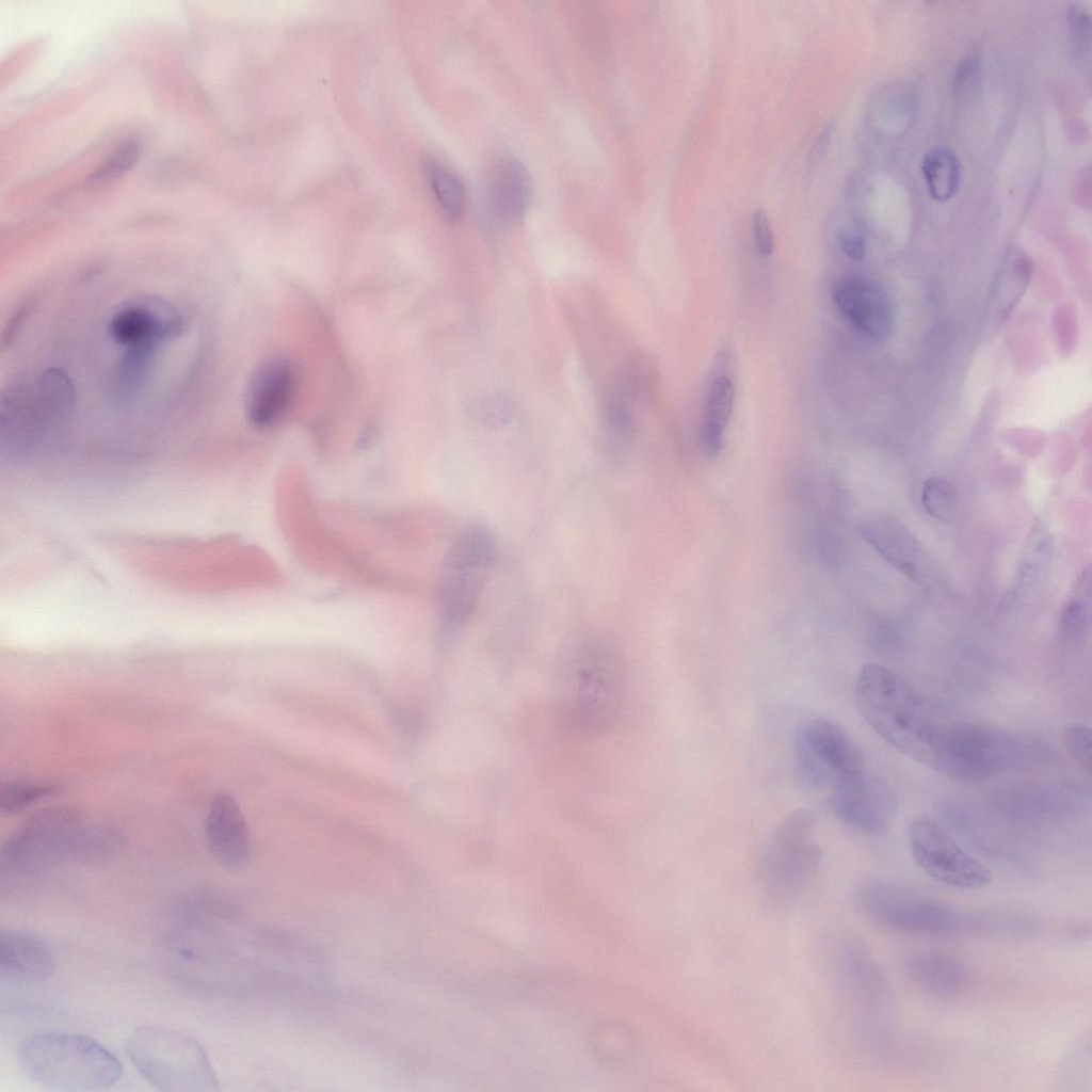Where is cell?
<instances>
[{
	"mask_svg": "<svg viewBox=\"0 0 1092 1092\" xmlns=\"http://www.w3.org/2000/svg\"><path fill=\"white\" fill-rule=\"evenodd\" d=\"M555 703L566 725L587 735L611 729L623 710L626 667L614 639L580 628L560 645L553 667Z\"/></svg>",
	"mask_w": 1092,
	"mask_h": 1092,
	"instance_id": "cell-1",
	"label": "cell"
},
{
	"mask_svg": "<svg viewBox=\"0 0 1092 1092\" xmlns=\"http://www.w3.org/2000/svg\"><path fill=\"white\" fill-rule=\"evenodd\" d=\"M858 911L876 925L930 937L986 935L1011 937L1013 911H969L918 890L883 881H867L854 894Z\"/></svg>",
	"mask_w": 1092,
	"mask_h": 1092,
	"instance_id": "cell-2",
	"label": "cell"
},
{
	"mask_svg": "<svg viewBox=\"0 0 1092 1092\" xmlns=\"http://www.w3.org/2000/svg\"><path fill=\"white\" fill-rule=\"evenodd\" d=\"M103 862V842L94 823L73 807L57 806L31 815L3 842L1 879H31L65 864Z\"/></svg>",
	"mask_w": 1092,
	"mask_h": 1092,
	"instance_id": "cell-3",
	"label": "cell"
},
{
	"mask_svg": "<svg viewBox=\"0 0 1092 1092\" xmlns=\"http://www.w3.org/2000/svg\"><path fill=\"white\" fill-rule=\"evenodd\" d=\"M854 698L863 719L882 739L930 767L943 722L905 679L885 665L866 663L856 678Z\"/></svg>",
	"mask_w": 1092,
	"mask_h": 1092,
	"instance_id": "cell-4",
	"label": "cell"
},
{
	"mask_svg": "<svg viewBox=\"0 0 1092 1092\" xmlns=\"http://www.w3.org/2000/svg\"><path fill=\"white\" fill-rule=\"evenodd\" d=\"M1041 739L974 722L943 723L930 768L962 782H981L1044 761Z\"/></svg>",
	"mask_w": 1092,
	"mask_h": 1092,
	"instance_id": "cell-5",
	"label": "cell"
},
{
	"mask_svg": "<svg viewBox=\"0 0 1092 1092\" xmlns=\"http://www.w3.org/2000/svg\"><path fill=\"white\" fill-rule=\"evenodd\" d=\"M22 1073L50 1091L91 1092L115 1085L123 1075L118 1058L96 1040L80 1033L45 1031L17 1046Z\"/></svg>",
	"mask_w": 1092,
	"mask_h": 1092,
	"instance_id": "cell-6",
	"label": "cell"
},
{
	"mask_svg": "<svg viewBox=\"0 0 1092 1092\" xmlns=\"http://www.w3.org/2000/svg\"><path fill=\"white\" fill-rule=\"evenodd\" d=\"M74 386L65 372L46 368L12 384L1 398V438L10 450L30 451L70 420Z\"/></svg>",
	"mask_w": 1092,
	"mask_h": 1092,
	"instance_id": "cell-7",
	"label": "cell"
},
{
	"mask_svg": "<svg viewBox=\"0 0 1092 1092\" xmlns=\"http://www.w3.org/2000/svg\"><path fill=\"white\" fill-rule=\"evenodd\" d=\"M124 1050L138 1072L162 1092H212L219 1080L210 1058L194 1037L159 1026H142Z\"/></svg>",
	"mask_w": 1092,
	"mask_h": 1092,
	"instance_id": "cell-8",
	"label": "cell"
},
{
	"mask_svg": "<svg viewBox=\"0 0 1092 1092\" xmlns=\"http://www.w3.org/2000/svg\"><path fill=\"white\" fill-rule=\"evenodd\" d=\"M816 818L806 808L788 814L773 830L759 861V881L773 905L794 904L812 886L822 864Z\"/></svg>",
	"mask_w": 1092,
	"mask_h": 1092,
	"instance_id": "cell-9",
	"label": "cell"
},
{
	"mask_svg": "<svg viewBox=\"0 0 1092 1092\" xmlns=\"http://www.w3.org/2000/svg\"><path fill=\"white\" fill-rule=\"evenodd\" d=\"M820 948L826 981L853 1025L865 1033L889 1001L884 973L865 943L852 933L826 934Z\"/></svg>",
	"mask_w": 1092,
	"mask_h": 1092,
	"instance_id": "cell-10",
	"label": "cell"
},
{
	"mask_svg": "<svg viewBox=\"0 0 1092 1092\" xmlns=\"http://www.w3.org/2000/svg\"><path fill=\"white\" fill-rule=\"evenodd\" d=\"M497 542L484 525H468L447 551L438 578L440 622L448 631L475 613L497 559Z\"/></svg>",
	"mask_w": 1092,
	"mask_h": 1092,
	"instance_id": "cell-11",
	"label": "cell"
},
{
	"mask_svg": "<svg viewBox=\"0 0 1092 1092\" xmlns=\"http://www.w3.org/2000/svg\"><path fill=\"white\" fill-rule=\"evenodd\" d=\"M793 759L798 781L812 791L829 789L839 778L866 770L853 739L825 719L810 720L798 728Z\"/></svg>",
	"mask_w": 1092,
	"mask_h": 1092,
	"instance_id": "cell-12",
	"label": "cell"
},
{
	"mask_svg": "<svg viewBox=\"0 0 1092 1092\" xmlns=\"http://www.w3.org/2000/svg\"><path fill=\"white\" fill-rule=\"evenodd\" d=\"M915 864L932 880L960 889H980L992 880L991 870L968 854L932 819L919 817L908 828Z\"/></svg>",
	"mask_w": 1092,
	"mask_h": 1092,
	"instance_id": "cell-13",
	"label": "cell"
},
{
	"mask_svg": "<svg viewBox=\"0 0 1092 1092\" xmlns=\"http://www.w3.org/2000/svg\"><path fill=\"white\" fill-rule=\"evenodd\" d=\"M183 323L178 311L158 296L139 295L123 303L109 323L112 339L126 350L154 352L176 339Z\"/></svg>",
	"mask_w": 1092,
	"mask_h": 1092,
	"instance_id": "cell-14",
	"label": "cell"
},
{
	"mask_svg": "<svg viewBox=\"0 0 1092 1092\" xmlns=\"http://www.w3.org/2000/svg\"><path fill=\"white\" fill-rule=\"evenodd\" d=\"M826 806L835 818L851 829L876 834L888 822L892 796L882 781L864 770L835 782L828 789Z\"/></svg>",
	"mask_w": 1092,
	"mask_h": 1092,
	"instance_id": "cell-15",
	"label": "cell"
},
{
	"mask_svg": "<svg viewBox=\"0 0 1092 1092\" xmlns=\"http://www.w3.org/2000/svg\"><path fill=\"white\" fill-rule=\"evenodd\" d=\"M833 300L840 314L867 338L883 340L890 335L895 323L894 301L877 280L858 275L842 276L834 285Z\"/></svg>",
	"mask_w": 1092,
	"mask_h": 1092,
	"instance_id": "cell-16",
	"label": "cell"
},
{
	"mask_svg": "<svg viewBox=\"0 0 1092 1092\" xmlns=\"http://www.w3.org/2000/svg\"><path fill=\"white\" fill-rule=\"evenodd\" d=\"M860 532L880 557L911 581L920 585L929 581L928 557L902 523L889 516H874L861 524Z\"/></svg>",
	"mask_w": 1092,
	"mask_h": 1092,
	"instance_id": "cell-17",
	"label": "cell"
},
{
	"mask_svg": "<svg viewBox=\"0 0 1092 1092\" xmlns=\"http://www.w3.org/2000/svg\"><path fill=\"white\" fill-rule=\"evenodd\" d=\"M294 385L291 363L273 357L253 372L245 392L244 407L248 421L256 428L275 424L289 405Z\"/></svg>",
	"mask_w": 1092,
	"mask_h": 1092,
	"instance_id": "cell-18",
	"label": "cell"
},
{
	"mask_svg": "<svg viewBox=\"0 0 1092 1092\" xmlns=\"http://www.w3.org/2000/svg\"><path fill=\"white\" fill-rule=\"evenodd\" d=\"M205 832L209 850L219 863L230 869H241L248 863V828L234 797L228 793L214 797L207 813Z\"/></svg>",
	"mask_w": 1092,
	"mask_h": 1092,
	"instance_id": "cell-19",
	"label": "cell"
},
{
	"mask_svg": "<svg viewBox=\"0 0 1092 1092\" xmlns=\"http://www.w3.org/2000/svg\"><path fill=\"white\" fill-rule=\"evenodd\" d=\"M54 958L48 944L34 933L3 929L0 932V975L2 980L19 984H39L54 971Z\"/></svg>",
	"mask_w": 1092,
	"mask_h": 1092,
	"instance_id": "cell-20",
	"label": "cell"
},
{
	"mask_svg": "<svg viewBox=\"0 0 1092 1092\" xmlns=\"http://www.w3.org/2000/svg\"><path fill=\"white\" fill-rule=\"evenodd\" d=\"M484 197L491 213L500 222L523 218L532 194L527 168L517 159L503 156L495 159L484 177Z\"/></svg>",
	"mask_w": 1092,
	"mask_h": 1092,
	"instance_id": "cell-21",
	"label": "cell"
},
{
	"mask_svg": "<svg viewBox=\"0 0 1092 1092\" xmlns=\"http://www.w3.org/2000/svg\"><path fill=\"white\" fill-rule=\"evenodd\" d=\"M904 974L914 987L934 998L961 996L969 986L970 974L958 958L941 951H918L904 962Z\"/></svg>",
	"mask_w": 1092,
	"mask_h": 1092,
	"instance_id": "cell-22",
	"label": "cell"
},
{
	"mask_svg": "<svg viewBox=\"0 0 1092 1092\" xmlns=\"http://www.w3.org/2000/svg\"><path fill=\"white\" fill-rule=\"evenodd\" d=\"M734 403L733 381L726 375L716 376L708 388L701 425V444L708 456H716L722 448Z\"/></svg>",
	"mask_w": 1092,
	"mask_h": 1092,
	"instance_id": "cell-23",
	"label": "cell"
},
{
	"mask_svg": "<svg viewBox=\"0 0 1092 1092\" xmlns=\"http://www.w3.org/2000/svg\"><path fill=\"white\" fill-rule=\"evenodd\" d=\"M635 430L636 421L629 400L613 389L603 410V451L609 466L614 468L621 465Z\"/></svg>",
	"mask_w": 1092,
	"mask_h": 1092,
	"instance_id": "cell-24",
	"label": "cell"
},
{
	"mask_svg": "<svg viewBox=\"0 0 1092 1092\" xmlns=\"http://www.w3.org/2000/svg\"><path fill=\"white\" fill-rule=\"evenodd\" d=\"M921 170L929 194L937 202L951 198L961 182V163L953 150L935 147L922 160Z\"/></svg>",
	"mask_w": 1092,
	"mask_h": 1092,
	"instance_id": "cell-25",
	"label": "cell"
},
{
	"mask_svg": "<svg viewBox=\"0 0 1092 1092\" xmlns=\"http://www.w3.org/2000/svg\"><path fill=\"white\" fill-rule=\"evenodd\" d=\"M1030 275V262L1026 255L1013 247L1005 256L998 272L996 291L992 303L998 304V319H1003L1014 302L1023 293Z\"/></svg>",
	"mask_w": 1092,
	"mask_h": 1092,
	"instance_id": "cell-26",
	"label": "cell"
},
{
	"mask_svg": "<svg viewBox=\"0 0 1092 1092\" xmlns=\"http://www.w3.org/2000/svg\"><path fill=\"white\" fill-rule=\"evenodd\" d=\"M429 181L434 196L444 213L450 220H457L465 206V188L460 177L451 170L437 163L428 167Z\"/></svg>",
	"mask_w": 1092,
	"mask_h": 1092,
	"instance_id": "cell-27",
	"label": "cell"
},
{
	"mask_svg": "<svg viewBox=\"0 0 1092 1092\" xmlns=\"http://www.w3.org/2000/svg\"><path fill=\"white\" fill-rule=\"evenodd\" d=\"M57 791L58 786L46 781H9L1 785L0 808L4 814H17Z\"/></svg>",
	"mask_w": 1092,
	"mask_h": 1092,
	"instance_id": "cell-28",
	"label": "cell"
},
{
	"mask_svg": "<svg viewBox=\"0 0 1092 1092\" xmlns=\"http://www.w3.org/2000/svg\"><path fill=\"white\" fill-rule=\"evenodd\" d=\"M956 489L942 477L927 479L921 488L920 500L925 510L935 519L948 520L956 509Z\"/></svg>",
	"mask_w": 1092,
	"mask_h": 1092,
	"instance_id": "cell-29",
	"label": "cell"
},
{
	"mask_svg": "<svg viewBox=\"0 0 1092 1092\" xmlns=\"http://www.w3.org/2000/svg\"><path fill=\"white\" fill-rule=\"evenodd\" d=\"M142 155V144L136 139L121 143L91 175L90 182H108L129 171Z\"/></svg>",
	"mask_w": 1092,
	"mask_h": 1092,
	"instance_id": "cell-30",
	"label": "cell"
},
{
	"mask_svg": "<svg viewBox=\"0 0 1092 1092\" xmlns=\"http://www.w3.org/2000/svg\"><path fill=\"white\" fill-rule=\"evenodd\" d=\"M1067 22L1074 58L1085 62L1089 59L1091 46L1090 13L1081 4L1071 3L1067 7Z\"/></svg>",
	"mask_w": 1092,
	"mask_h": 1092,
	"instance_id": "cell-31",
	"label": "cell"
},
{
	"mask_svg": "<svg viewBox=\"0 0 1092 1092\" xmlns=\"http://www.w3.org/2000/svg\"><path fill=\"white\" fill-rule=\"evenodd\" d=\"M1063 744L1074 760L1087 772L1091 770L1092 736L1088 726L1072 724L1062 734Z\"/></svg>",
	"mask_w": 1092,
	"mask_h": 1092,
	"instance_id": "cell-32",
	"label": "cell"
},
{
	"mask_svg": "<svg viewBox=\"0 0 1092 1092\" xmlns=\"http://www.w3.org/2000/svg\"><path fill=\"white\" fill-rule=\"evenodd\" d=\"M981 76L979 58L969 54L965 57L956 67L953 76V92L957 96H963L978 85Z\"/></svg>",
	"mask_w": 1092,
	"mask_h": 1092,
	"instance_id": "cell-33",
	"label": "cell"
},
{
	"mask_svg": "<svg viewBox=\"0 0 1092 1092\" xmlns=\"http://www.w3.org/2000/svg\"><path fill=\"white\" fill-rule=\"evenodd\" d=\"M1087 613L1085 606L1078 600L1070 601L1062 613L1061 629L1067 641H1075L1081 638L1087 628Z\"/></svg>",
	"mask_w": 1092,
	"mask_h": 1092,
	"instance_id": "cell-34",
	"label": "cell"
},
{
	"mask_svg": "<svg viewBox=\"0 0 1092 1092\" xmlns=\"http://www.w3.org/2000/svg\"><path fill=\"white\" fill-rule=\"evenodd\" d=\"M752 231L757 252L770 256L774 251V235L769 218L764 209H757L752 216Z\"/></svg>",
	"mask_w": 1092,
	"mask_h": 1092,
	"instance_id": "cell-35",
	"label": "cell"
},
{
	"mask_svg": "<svg viewBox=\"0 0 1092 1092\" xmlns=\"http://www.w3.org/2000/svg\"><path fill=\"white\" fill-rule=\"evenodd\" d=\"M475 414L484 424L497 425L509 420L512 411L502 399L491 398L476 405Z\"/></svg>",
	"mask_w": 1092,
	"mask_h": 1092,
	"instance_id": "cell-36",
	"label": "cell"
},
{
	"mask_svg": "<svg viewBox=\"0 0 1092 1092\" xmlns=\"http://www.w3.org/2000/svg\"><path fill=\"white\" fill-rule=\"evenodd\" d=\"M838 244L842 253L852 260H862L866 255V241L857 232L842 230L838 235Z\"/></svg>",
	"mask_w": 1092,
	"mask_h": 1092,
	"instance_id": "cell-37",
	"label": "cell"
},
{
	"mask_svg": "<svg viewBox=\"0 0 1092 1092\" xmlns=\"http://www.w3.org/2000/svg\"><path fill=\"white\" fill-rule=\"evenodd\" d=\"M834 129V124L830 123L818 133L808 152L807 162L809 166L815 165L822 159V156L825 154L830 145Z\"/></svg>",
	"mask_w": 1092,
	"mask_h": 1092,
	"instance_id": "cell-38",
	"label": "cell"
},
{
	"mask_svg": "<svg viewBox=\"0 0 1092 1092\" xmlns=\"http://www.w3.org/2000/svg\"><path fill=\"white\" fill-rule=\"evenodd\" d=\"M1064 930L1072 937H1080V938H1082L1086 935H1089V933H1090V926H1089V924H1086V925L1085 924H1072V925L1067 926Z\"/></svg>",
	"mask_w": 1092,
	"mask_h": 1092,
	"instance_id": "cell-39",
	"label": "cell"
}]
</instances>
